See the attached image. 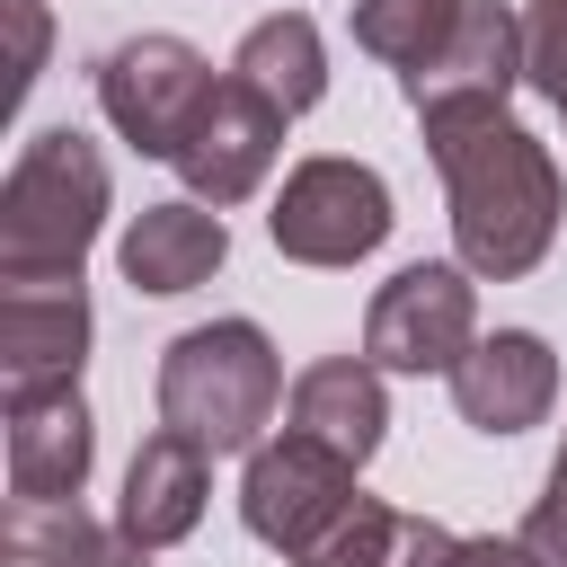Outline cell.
<instances>
[{"label":"cell","mask_w":567,"mask_h":567,"mask_svg":"<svg viewBox=\"0 0 567 567\" xmlns=\"http://www.w3.org/2000/svg\"><path fill=\"white\" fill-rule=\"evenodd\" d=\"M425 124V151L443 168V204H452V248L478 284H514L549 257L558 239V168L549 151L505 115V106H478V115H416Z\"/></svg>","instance_id":"obj_1"},{"label":"cell","mask_w":567,"mask_h":567,"mask_svg":"<svg viewBox=\"0 0 567 567\" xmlns=\"http://www.w3.org/2000/svg\"><path fill=\"white\" fill-rule=\"evenodd\" d=\"M106 159L89 133L44 124L0 186V284H80V257L106 230Z\"/></svg>","instance_id":"obj_2"},{"label":"cell","mask_w":567,"mask_h":567,"mask_svg":"<svg viewBox=\"0 0 567 567\" xmlns=\"http://www.w3.org/2000/svg\"><path fill=\"white\" fill-rule=\"evenodd\" d=\"M275 408H284V363H275L257 319H213V328L168 337V354H159V425H177L186 443H204L221 461V452H257Z\"/></svg>","instance_id":"obj_3"},{"label":"cell","mask_w":567,"mask_h":567,"mask_svg":"<svg viewBox=\"0 0 567 567\" xmlns=\"http://www.w3.org/2000/svg\"><path fill=\"white\" fill-rule=\"evenodd\" d=\"M354 505H363V478H354L346 452H328V443H310V434H292V425L248 452L239 514H248V532H257L266 549H284L292 567H301Z\"/></svg>","instance_id":"obj_4"},{"label":"cell","mask_w":567,"mask_h":567,"mask_svg":"<svg viewBox=\"0 0 567 567\" xmlns=\"http://www.w3.org/2000/svg\"><path fill=\"white\" fill-rule=\"evenodd\" d=\"M390 186H381V168H363V159H301L292 177H284V195H275V213H266V230H275V248L292 257V266H354V257H372L381 239H390Z\"/></svg>","instance_id":"obj_5"},{"label":"cell","mask_w":567,"mask_h":567,"mask_svg":"<svg viewBox=\"0 0 567 567\" xmlns=\"http://www.w3.org/2000/svg\"><path fill=\"white\" fill-rule=\"evenodd\" d=\"M204 97H213V62L186 35H124L97 62V106L142 159H177V142L204 115Z\"/></svg>","instance_id":"obj_6"},{"label":"cell","mask_w":567,"mask_h":567,"mask_svg":"<svg viewBox=\"0 0 567 567\" xmlns=\"http://www.w3.org/2000/svg\"><path fill=\"white\" fill-rule=\"evenodd\" d=\"M478 346V292H470V266H399L372 310H363V354L381 372H452L461 354Z\"/></svg>","instance_id":"obj_7"},{"label":"cell","mask_w":567,"mask_h":567,"mask_svg":"<svg viewBox=\"0 0 567 567\" xmlns=\"http://www.w3.org/2000/svg\"><path fill=\"white\" fill-rule=\"evenodd\" d=\"M284 106L275 97H257L248 80H213V97H204V115L186 124V142H177V177H186V195H204V204H248L257 186H266V168H275V151H284Z\"/></svg>","instance_id":"obj_8"},{"label":"cell","mask_w":567,"mask_h":567,"mask_svg":"<svg viewBox=\"0 0 567 567\" xmlns=\"http://www.w3.org/2000/svg\"><path fill=\"white\" fill-rule=\"evenodd\" d=\"M416 115H478V106H505L523 89V18L505 0H461V27L443 35V53L425 71L399 80Z\"/></svg>","instance_id":"obj_9"},{"label":"cell","mask_w":567,"mask_h":567,"mask_svg":"<svg viewBox=\"0 0 567 567\" xmlns=\"http://www.w3.org/2000/svg\"><path fill=\"white\" fill-rule=\"evenodd\" d=\"M80 363H89V292L80 284H0V381H9V399L71 390Z\"/></svg>","instance_id":"obj_10"},{"label":"cell","mask_w":567,"mask_h":567,"mask_svg":"<svg viewBox=\"0 0 567 567\" xmlns=\"http://www.w3.org/2000/svg\"><path fill=\"white\" fill-rule=\"evenodd\" d=\"M443 381H452L461 425H478V434H523V425H540L549 399H558V354H549V337H532V328H496V337H478Z\"/></svg>","instance_id":"obj_11"},{"label":"cell","mask_w":567,"mask_h":567,"mask_svg":"<svg viewBox=\"0 0 567 567\" xmlns=\"http://www.w3.org/2000/svg\"><path fill=\"white\" fill-rule=\"evenodd\" d=\"M89 461H97V425L80 408V381L71 390H27L9 399V496H35V505H71L89 487Z\"/></svg>","instance_id":"obj_12"},{"label":"cell","mask_w":567,"mask_h":567,"mask_svg":"<svg viewBox=\"0 0 567 567\" xmlns=\"http://www.w3.org/2000/svg\"><path fill=\"white\" fill-rule=\"evenodd\" d=\"M204 496H213V452L186 443L177 425H159V434H142V452H133V470H124L115 532H124L133 549H168V540H186V532L204 523Z\"/></svg>","instance_id":"obj_13"},{"label":"cell","mask_w":567,"mask_h":567,"mask_svg":"<svg viewBox=\"0 0 567 567\" xmlns=\"http://www.w3.org/2000/svg\"><path fill=\"white\" fill-rule=\"evenodd\" d=\"M221 257H230V230H221V204H204V195L142 204L133 230H124V248H115L124 284H133V292H159V301H168V292H195Z\"/></svg>","instance_id":"obj_14"},{"label":"cell","mask_w":567,"mask_h":567,"mask_svg":"<svg viewBox=\"0 0 567 567\" xmlns=\"http://www.w3.org/2000/svg\"><path fill=\"white\" fill-rule=\"evenodd\" d=\"M292 434H310V443H328V452H346L354 470L381 452V434H390V390H381V363L372 354H328V363H310L301 381H292Z\"/></svg>","instance_id":"obj_15"},{"label":"cell","mask_w":567,"mask_h":567,"mask_svg":"<svg viewBox=\"0 0 567 567\" xmlns=\"http://www.w3.org/2000/svg\"><path fill=\"white\" fill-rule=\"evenodd\" d=\"M230 80H248V89L275 97L284 115H310V106L328 97V44H319V27H310L301 9L257 18V27L239 35V53H230Z\"/></svg>","instance_id":"obj_16"},{"label":"cell","mask_w":567,"mask_h":567,"mask_svg":"<svg viewBox=\"0 0 567 567\" xmlns=\"http://www.w3.org/2000/svg\"><path fill=\"white\" fill-rule=\"evenodd\" d=\"M133 540L106 532L97 514L71 505H35V496H9V523H0V567H115Z\"/></svg>","instance_id":"obj_17"},{"label":"cell","mask_w":567,"mask_h":567,"mask_svg":"<svg viewBox=\"0 0 567 567\" xmlns=\"http://www.w3.org/2000/svg\"><path fill=\"white\" fill-rule=\"evenodd\" d=\"M354 44L372 53V62H390L399 80L408 71H425L434 53H443V35L461 27V0H354Z\"/></svg>","instance_id":"obj_18"},{"label":"cell","mask_w":567,"mask_h":567,"mask_svg":"<svg viewBox=\"0 0 567 567\" xmlns=\"http://www.w3.org/2000/svg\"><path fill=\"white\" fill-rule=\"evenodd\" d=\"M523 80L558 106L567 124V0H532L523 9Z\"/></svg>","instance_id":"obj_19"},{"label":"cell","mask_w":567,"mask_h":567,"mask_svg":"<svg viewBox=\"0 0 567 567\" xmlns=\"http://www.w3.org/2000/svg\"><path fill=\"white\" fill-rule=\"evenodd\" d=\"M390 532H399V514H390L381 496H363V505H354V514H346V523H337V532H328V540H319L301 567H381Z\"/></svg>","instance_id":"obj_20"},{"label":"cell","mask_w":567,"mask_h":567,"mask_svg":"<svg viewBox=\"0 0 567 567\" xmlns=\"http://www.w3.org/2000/svg\"><path fill=\"white\" fill-rule=\"evenodd\" d=\"M514 540L532 549V567H567V443H558L549 487H540V505L523 514V532H514Z\"/></svg>","instance_id":"obj_21"},{"label":"cell","mask_w":567,"mask_h":567,"mask_svg":"<svg viewBox=\"0 0 567 567\" xmlns=\"http://www.w3.org/2000/svg\"><path fill=\"white\" fill-rule=\"evenodd\" d=\"M452 549H461V532H443L434 514H399V532H390L381 567H452Z\"/></svg>","instance_id":"obj_22"},{"label":"cell","mask_w":567,"mask_h":567,"mask_svg":"<svg viewBox=\"0 0 567 567\" xmlns=\"http://www.w3.org/2000/svg\"><path fill=\"white\" fill-rule=\"evenodd\" d=\"M9 27H18V97H27L35 71H44V9L35 0H9Z\"/></svg>","instance_id":"obj_23"},{"label":"cell","mask_w":567,"mask_h":567,"mask_svg":"<svg viewBox=\"0 0 567 567\" xmlns=\"http://www.w3.org/2000/svg\"><path fill=\"white\" fill-rule=\"evenodd\" d=\"M452 567H532V549H523V540L478 532V540H461V549H452Z\"/></svg>","instance_id":"obj_24"},{"label":"cell","mask_w":567,"mask_h":567,"mask_svg":"<svg viewBox=\"0 0 567 567\" xmlns=\"http://www.w3.org/2000/svg\"><path fill=\"white\" fill-rule=\"evenodd\" d=\"M115 567H151V549H124V558H115Z\"/></svg>","instance_id":"obj_25"}]
</instances>
